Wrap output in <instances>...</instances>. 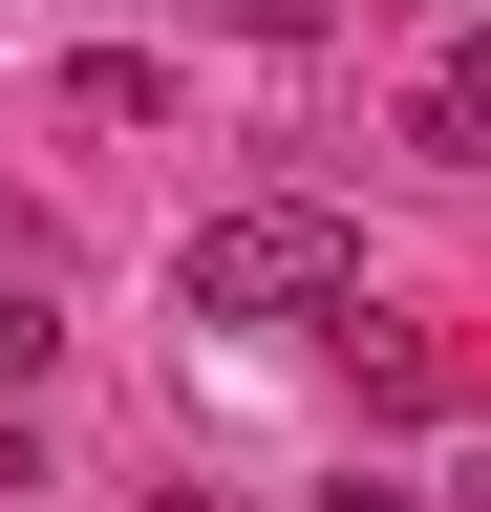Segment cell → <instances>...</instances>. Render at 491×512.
<instances>
[{
	"instance_id": "cell-1",
	"label": "cell",
	"mask_w": 491,
	"mask_h": 512,
	"mask_svg": "<svg viewBox=\"0 0 491 512\" xmlns=\"http://www.w3.org/2000/svg\"><path fill=\"white\" fill-rule=\"evenodd\" d=\"M171 320H235V342H299V320H363V235L321 192H235V214L171 235Z\"/></svg>"
},
{
	"instance_id": "cell-2",
	"label": "cell",
	"mask_w": 491,
	"mask_h": 512,
	"mask_svg": "<svg viewBox=\"0 0 491 512\" xmlns=\"http://www.w3.org/2000/svg\"><path fill=\"white\" fill-rule=\"evenodd\" d=\"M406 150H449V171H491V22L427 64V107H406Z\"/></svg>"
},
{
	"instance_id": "cell-3",
	"label": "cell",
	"mask_w": 491,
	"mask_h": 512,
	"mask_svg": "<svg viewBox=\"0 0 491 512\" xmlns=\"http://www.w3.org/2000/svg\"><path fill=\"white\" fill-rule=\"evenodd\" d=\"M43 342H65V320H43V299H0V406H43Z\"/></svg>"
},
{
	"instance_id": "cell-4",
	"label": "cell",
	"mask_w": 491,
	"mask_h": 512,
	"mask_svg": "<svg viewBox=\"0 0 491 512\" xmlns=\"http://www.w3.org/2000/svg\"><path fill=\"white\" fill-rule=\"evenodd\" d=\"M22 491H43V427H22V406H0V512H22Z\"/></svg>"
},
{
	"instance_id": "cell-5",
	"label": "cell",
	"mask_w": 491,
	"mask_h": 512,
	"mask_svg": "<svg viewBox=\"0 0 491 512\" xmlns=\"http://www.w3.org/2000/svg\"><path fill=\"white\" fill-rule=\"evenodd\" d=\"M321 512H427V491H385V470H342V491H321Z\"/></svg>"
},
{
	"instance_id": "cell-6",
	"label": "cell",
	"mask_w": 491,
	"mask_h": 512,
	"mask_svg": "<svg viewBox=\"0 0 491 512\" xmlns=\"http://www.w3.org/2000/svg\"><path fill=\"white\" fill-rule=\"evenodd\" d=\"M449 512H491V448H470V470H449Z\"/></svg>"
}]
</instances>
